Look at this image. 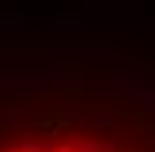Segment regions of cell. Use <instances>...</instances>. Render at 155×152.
Masks as SVG:
<instances>
[{
  "instance_id": "cell-1",
  "label": "cell",
  "mask_w": 155,
  "mask_h": 152,
  "mask_svg": "<svg viewBox=\"0 0 155 152\" xmlns=\"http://www.w3.org/2000/svg\"><path fill=\"white\" fill-rule=\"evenodd\" d=\"M0 152H133V148L98 141V137L57 133V137H19V141H4Z\"/></svg>"
}]
</instances>
